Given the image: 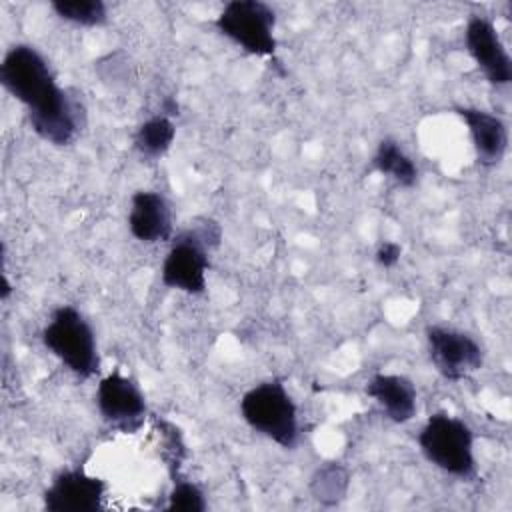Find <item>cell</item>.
Listing matches in <instances>:
<instances>
[{"instance_id": "obj_20", "label": "cell", "mask_w": 512, "mask_h": 512, "mask_svg": "<svg viewBox=\"0 0 512 512\" xmlns=\"http://www.w3.org/2000/svg\"><path fill=\"white\" fill-rule=\"evenodd\" d=\"M10 290H12V286H10V282H8V278H6V274H2V292H0V296H2V300H6L8 296H10Z\"/></svg>"}, {"instance_id": "obj_11", "label": "cell", "mask_w": 512, "mask_h": 512, "mask_svg": "<svg viewBox=\"0 0 512 512\" xmlns=\"http://www.w3.org/2000/svg\"><path fill=\"white\" fill-rule=\"evenodd\" d=\"M128 230L144 244L170 242L174 226L168 200L156 190H136L130 198Z\"/></svg>"}, {"instance_id": "obj_9", "label": "cell", "mask_w": 512, "mask_h": 512, "mask_svg": "<svg viewBox=\"0 0 512 512\" xmlns=\"http://www.w3.org/2000/svg\"><path fill=\"white\" fill-rule=\"evenodd\" d=\"M106 482L82 468L62 470L42 494L48 512H98L104 508Z\"/></svg>"}, {"instance_id": "obj_4", "label": "cell", "mask_w": 512, "mask_h": 512, "mask_svg": "<svg viewBox=\"0 0 512 512\" xmlns=\"http://www.w3.org/2000/svg\"><path fill=\"white\" fill-rule=\"evenodd\" d=\"M42 344L80 380L100 372L96 334L74 306L62 304L50 314V322L42 330Z\"/></svg>"}, {"instance_id": "obj_2", "label": "cell", "mask_w": 512, "mask_h": 512, "mask_svg": "<svg viewBox=\"0 0 512 512\" xmlns=\"http://www.w3.org/2000/svg\"><path fill=\"white\" fill-rule=\"evenodd\" d=\"M222 230L214 220L190 226L172 238L170 250L162 262V284L186 294H204L206 272L210 268V250L218 248Z\"/></svg>"}, {"instance_id": "obj_5", "label": "cell", "mask_w": 512, "mask_h": 512, "mask_svg": "<svg viewBox=\"0 0 512 512\" xmlns=\"http://www.w3.org/2000/svg\"><path fill=\"white\" fill-rule=\"evenodd\" d=\"M418 446L442 472L462 480L476 476L474 434L464 420L446 412L430 414L418 432Z\"/></svg>"}, {"instance_id": "obj_18", "label": "cell", "mask_w": 512, "mask_h": 512, "mask_svg": "<svg viewBox=\"0 0 512 512\" xmlns=\"http://www.w3.org/2000/svg\"><path fill=\"white\" fill-rule=\"evenodd\" d=\"M166 510H170V512H202V510H206L204 492L194 482L174 480V488L168 494Z\"/></svg>"}, {"instance_id": "obj_12", "label": "cell", "mask_w": 512, "mask_h": 512, "mask_svg": "<svg viewBox=\"0 0 512 512\" xmlns=\"http://www.w3.org/2000/svg\"><path fill=\"white\" fill-rule=\"evenodd\" d=\"M454 112L468 126L478 164L484 168L498 166L508 150V128L504 120L488 110L474 106H458Z\"/></svg>"}, {"instance_id": "obj_7", "label": "cell", "mask_w": 512, "mask_h": 512, "mask_svg": "<svg viewBox=\"0 0 512 512\" xmlns=\"http://www.w3.org/2000/svg\"><path fill=\"white\" fill-rule=\"evenodd\" d=\"M96 406L104 422L124 434L138 432L148 414L146 398L140 386L118 370L110 372L98 382Z\"/></svg>"}, {"instance_id": "obj_3", "label": "cell", "mask_w": 512, "mask_h": 512, "mask_svg": "<svg viewBox=\"0 0 512 512\" xmlns=\"http://www.w3.org/2000/svg\"><path fill=\"white\" fill-rule=\"evenodd\" d=\"M240 414L244 422L284 450L298 444V408L282 384V380H264L240 398Z\"/></svg>"}, {"instance_id": "obj_14", "label": "cell", "mask_w": 512, "mask_h": 512, "mask_svg": "<svg viewBox=\"0 0 512 512\" xmlns=\"http://www.w3.org/2000/svg\"><path fill=\"white\" fill-rule=\"evenodd\" d=\"M372 168L400 188H412L418 180V166L394 138H384L378 142L372 156Z\"/></svg>"}, {"instance_id": "obj_15", "label": "cell", "mask_w": 512, "mask_h": 512, "mask_svg": "<svg viewBox=\"0 0 512 512\" xmlns=\"http://www.w3.org/2000/svg\"><path fill=\"white\" fill-rule=\"evenodd\" d=\"M174 138H176V126H174L172 118L166 114H156V116H150L148 120H144L136 128L132 142L140 156L158 160L170 150Z\"/></svg>"}, {"instance_id": "obj_13", "label": "cell", "mask_w": 512, "mask_h": 512, "mask_svg": "<svg viewBox=\"0 0 512 512\" xmlns=\"http://www.w3.org/2000/svg\"><path fill=\"white\" fill-rule=\"evenodd\" d=\"M366 394L380 406L384 416L396 424H406L416 416V386L402 374H374L366 382Z\"/></svg>"}, {"instance_id": "obj_17", "label": "cell", "mask_w": 512, "mask_h": 512, "mask_svg": "<svg viewBox=\"0 0 512 512\" xmlns=\"http://www.w3.org/2000/svg\"><path fill=\"white\" fill-rule=\"evenodd\" d=\"M348 488V474L340 466H326L318 470V474L312 478V492L314 498L322 504H334L340 498H344Z\"/></svg>"}, {"instance_id": "obj_1", "label": "cell", "mask_w": 512, "mask_h": 512, "mask_svg": "<svg viewBox=\"0 0 512 512\" xmlns=\"http://www.w3.org/2000/svg\"><path fill=\"white\" fill-rule=\"evenodd\" d=\"M0 82L26 108L32 132L52 146H70L82 132L84 106L60 88L48 60L30 44H14L2 58Z\"/></svg>"}, {"instance_id": "obj_10", "label": "cell", "mask_w": 512, "mask_h": 512, "mask_svg": "<svg viewBox=\"0 0 512 512\" xmlns=\"http://www.w3.org/2000/svg\"><path fill=\"white\" fill-rule=\"evenodd\" d=\"M466 50L492 86H506L512 80V60L494 24L484 16H472L464 32Z\"/></svg>"}, {"instance_id": "obj_8", "label": "cell", "mask_w": 512, "mask_h": 512, "mask_svg": "<svg viewBox=\"0 0 512 512\" xmlns=\"http://www.w3.org/2000/svg\"><path fill=\"white\" fill-rule=\"evenodd\" d=\"M428 354L434 368L446 380L458 382L472 372L480 370L484 364L482 346L466 332L446 328V326H428L426 328Z\"/></svg>"}, {"instance_id": "obj_6", "label": "cell", "mask_w": 512, "mask_h": 512, "mask_svg": "<svg viewBox=\"0 0 512 512\" xmlns=\"http://www.w3.org/2000/svg\"><path fill=\"white\" fill-rule=\"evenodd\" d=\"M214 26L222 36L252 56L274 58L276 54V12L266 2L232 0L218 12Z\"/></svg>"}, {"instance_id": "obj_16", "label": "cell", "mask_w": 512, "mask_h": 512, "mask_svg": "<svg viewBox=\"0 0 512 512\" xmlns=\"http://www.w3.org/2000/svg\"><path fill=\"white\" fill-rule=\"evenodd\" d=\"M50 8L58 18L84 28L102 26L108 20V8L102 0H52Z\"/></svg>"}, {"instance_id": "obj_19", "label": "cell", "mask_w": 512, "mask_h": 512, "mask_svg": "<svg viewBox=\"0 0 512 512\" xmlns=\"http://www.w3.org/2000/svg\"><path fill=\"white\" fill-rule=\"evenodd\" d=\"M400 256H402V246L396 244V242H390V240L382 242V244L376 248V254H374L376 264L382 266V268H392V266H396L398 260H400Z\"/></svg>"}]
</instances>
